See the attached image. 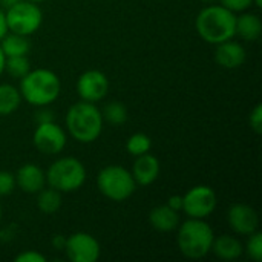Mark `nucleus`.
I'll use <instances>...</instances> for the list:
<instances>
[{
	"label": "nucleus",
	"mask_w": 262,
	"mask_h": 262,
	"mask_svg": "<svg viewBox=\"0 0 262 262\" xmlns=\"http://www.w3.org/2000/svg\"><path fill=\"white\" fill-rule=\"evenodd\" d=\"M195 29L204 41L218 45L236 35V15L223 5L212 3L198 12Z\"/></svg>",
	"instance_id": "obj_1"
},
{
	"label": "nucleus",
	"mask_w": 262,
	"mask_h": 262,
	"mask_svg": "<svg viewBox=\"0 0 262 262\" xmlns=\"http://www.w3.org/2000/svg\"><path fill=\"white\" fill-rule=\"evenodd\" d=\"M64 120L69 135L83 144L94 143L103 132V115L95 103L81 100L72 104Z\"/></svg>",
	"instance_id": "obj_2"
},
{
	"label": "nucleus",
	"mask_w": 262,
	"mask_h": 262,
	"mask_svg": "<svg viewBox=\"0 0 262 262\" xmlns=\"http://www.w3.org/2000/svg\"><path fill=\"white\" fill-rule=\"evenodd\" d=\"M61 83L58 75L51 69H31L23 78H20L21 100L32 106H48L54 103L60 95Z\"/></svg>",
	"instance_id": "obj_3"
},
{
	"label": "nucleus",
	"mask_w": 262,
	"mask_h": 262,
	"mask_svg": "<svg viewBox=\"0 0 262 262\" xmlns=\"http://www.w3.org/2000/svg\"><path fill=\"white\" fill-rule=\"evenodd\" d=\"M213 239V230L204 220L189 218L178 226L177 244L180 252L189 259L206 258L212 252Z\"/></svg>",
	"instance_id": "obj_4"
},
{
	"label": "nucleus",
	"mask_w": 262,
	"mask_h": 262,
	"mask_svg": "<svg viewBox=\"0 0 262 262\" xmlns=\"http://www.w3.org/2000/svg\"><path fill=\"white\" fill-rule=\"evenodd\" d=\"M45 175L46 184L49 187L58 190L60 193H72L84 184L86 167L80 160L74 157H64L54 161Z\"/></svg>",
	"instance_id": "obj_5"
},
{
	"label": "nucleus",
	"mask_w": 262,
	"mask_h": 262,
	"mask_svg": "<svg viewBox=\"0 0 262 262\" xmlns=\"http://www.w3.org/2000/svg\"><path fill=\"white\" fill-rule=\"evenodd\" d=\"M97 187L103 196L111 201L121 203L130 198L137 189V183L130 173L123 166L111 164L103 167L97 175Z\"/></svg>",
	"instance_id": "obj_6"
},
{
	"label": "nucleus",
	"mask_w": 262,
	"mask_h": 262,
	"mask_svg": "<svg viewBox=\"0 0 262 262\" xmlns=\"http://www.w3.org/2000/svg\"><path fill=\"white\" fill-rule=\"evenodd\" d=\"M6 23L8 31L20 35H32L35 34L43 23V12L38 3H32L28 0H18L17 3L6 8Z\"/></svg>",
	"instance_id": "obj_7"
},
{
	"label": "nucleus",
	"mask_w": 262,
	"mask_h": 262,
	"mask_svg": "<svg viewBox=\"0 0 262 262\" xmlns=\"http://www.w3.org/2000/svg\"><path fill=\"white\" fill-rule=\"evenodd\" d=\"M218 204L215 190L210 186H195L183 195V210L189 218L206 220L210 216Z\"/></svg>",
	"instance_id": "obj_8"
},
{
	"label": "nucleus",
	"mask_w": 262,
	"mask_h": 262,
	"mask_svg": "<svg viewBox=\"0 0 262 262\" xmlns=\"http://www.w3.org/2000/svg\"><path fill=\"white\" fill-rule=\"evenodd\" d=\"M32 141L35 149L43 155H57L66 147V132L54 121L37 124Z\"/></svg>",
	"instance_id": "obj_9"
},
{
	"label": "nucleus",
	"mask_w": 262,
	"mask_h": 262,
	"mask_svg": "<svg viewBox=\"0 0 262 262\" xmlns=\"http://www.w3.org/2000/svg\"><path fill=\"white\" fill-rule=\"evenodd\" d=\"M63 250L66 252L68 259L72 262H97L101 253L98 241L86 232L69 235Z\"/></svg>",
	"instance_id": "obj_10"
},
{
	"label": "nucleus",
	"mask_w": 262,
	"mask_h": 262,
	"mask_svg": "<svg viewBox=\"0 0 262 262\" xmlns=\"http://www.w3.org/2000/svg\"><path fill=\"white\" fill-rule=\"evenodd\" d=\"M77 94L83 101L98 103L101 101L109 91V80L106 74L98 69H91L83 72L77 80Z\"/></svg>",
	"instance_id": "obj_11"
},
{
	"label": "nucleus",
	"mask_w": 262,
	"mask_h": 262,
	"mask_svg": "<svg viewBox=\"0 0 262 262\" xmlns=\"http://www.w3.org/2000/svg\"><path fill=\"white\" fill-rule=\"evenodd\" d=\"M227 221L230 229L243 236H249L253 232L258 230L259 226V216L256 213V210L253 207H250L249 204H233L229 212H227Z\"/></svg>",
	"instance_id": "obj_12"
},
{
	"label": "nucleus",
	"mask_w": 262,
	"mask_h": 262,
	"mask_svg": "<svg viewBox=\"0 0 262 262\" xmlns=\"http://www.w3.org/2000/svg\"><path fill=\"white\" fill-rule=\"evenodd\" d=\"M15 175V186L25 193L37 195L46 186V175L43 169L34 163H26L18 167Z\"/></svg>",
	"instance_id": "obj_13"
},
{
	"label": "nucleus",
	"mask_w": 262,
	"mask_h": 262,
	"mask_svg": "<svg viewBox=\"0 0 262 262\" xmlns=\"http://www.w3.org/2000/svg\"><path fill=\"white\" fill-rule=\"evenodd\" d=\"M246 58H247L246 48L241 43L233 41V38L216 45L215 61L224 69H236L244 64Z\"/></svg>",
	"instance_id": "obj_14"
},
{
	"label": "nucleus",
	"mask_w": 262,
	"mask_h": 262,
	"mask_svg": "<svg viewBox=\"0 0 262 262\" xmlns=\"http://www.w3.org/2000/svg\"><path fill=\"white\" fill-rule=\"evenodd\" d=\"M135 163L132 167V177L137 183V186H150L152 183L157 181L158 175H160V161L157 157H154L152 154H144L140 157H135Z\"/></svg>",
	"instance_id": "obj_15"
},
{
	"label": "nucleus",
	"mask_w": 262,
	"mask_h": 262,
	"mask_svg": "<svg viewBox=\"0 0 262 262\" xmlns=\"http://www.w3.org/2000/svg\"><path fill=\"white\" fill-rule=\"evenodd\" d=\"M149 223L152 229L161 233H170L178 229L180 226V215L167 204L157 206L149 213Z\"/></svg>",
	"instance_id": "obj_16"
},
{
	"label": "nucleus",
	"mask_w": 262,
	"mask_h": 262,
	"mask_svg": "<svg viewBox=\"0 0 262 262\" xmlns=\"http://www.w3.org/2000/svg\"><path fill=\"white\" fill-rule=\"evenodd\" d=\"M212 252L223 261H235L244 253V247L238 238L232 235H221L213 239Z\"/></svg>",
	"instance_id": "obj_17"
},
{
	"label": "nucleus",
	"mask_w": 262,
	"mask_h": 262,
	"mask_svg": "<svg viewBox=\"0 0 262 262\" xmlns=\"http://www.w3.org/2000/svg\"><path fill=\"white\" fill-rule=\"evenodd\" d=\"M262 34L261 17L255 12H244L236 17V35L246 41H256Z\"/></svg>",
	"instance_id": "obj_18"
},
{
	"label": "nucleus",
	"mask_w": 262,
	"mask_h": 262,
	"mask_svg": "<svg viewBox=\"0 0 262 262\" xmlns=\"http://www.w3.org/2000/svg\"><path fill=\"white\" fill-rule=\"evenodd\" d=\"M0 49L5 57H17V55H28L31 49V43L26 35H20L15 32H8L0 40Z\"/></svg>",
	"instance_id": "obj_19"
},
{
	"label": "nucleus",
	"mask_w": 262,
	"mask_h": 262,
	"mask_svg": "<svg viewBox=\"0 0 262 262\" xmlns=\"http://www.w3.org/2000/svg\"><path fill=\"white\" fill-rule=\"evenodd\" d=\"M20 103L21 95L15 86L9 83L0 84V117H8L14 114L20 107Z\"/></svg>",
	"instance_id": "obj_20"
},
{
	"label": "nucleus",
	"mask_w": 262,
	"mask_h": 262,
	"mask_svg": "<svg viewBox=\"0 0 262 262\" xmlns=\"http://www.w3.org/2000/svg\"><path fill=\"white\" fill-rule=\"evenodd\" d=\"M61 207V193L52 187L41 189L37 193V209L45 215H54Z\"/></svg>",
	"instance_id": "obj_21"
},
{
	"label": "nucleus",
	"mask_w": 262,
	"mask_h": 262,
	"mask_svg": "<svg viewBox=\"0 0 262 262\" xmlns=\"http://www.w3.org/2000/svg\"><path fill=\"white\" fill-rule=\"evenodd\" d=\"M103 121H107L112 126H121L127 121V109L121 101H111L104 106L103 112Z\"/></svg>",
	"instance_id": "obj_22"
},
{
	"label": "nucleus",
	"mask_w": 262,
	"mask_h": 262,
	"mask_svg": "<svg viewBox=\"0 0 262 262\" xmlns=\"http://www.w3.org/2000/svg\"><path fill=\"white\" fill-rule=\"evenodd\" d=\"M126 149L134 157L144 155V154L150 152V149H152V140H150L149 135H146L143 132H137V134L130 135L129 140L126 141Z\"/></svg>",
	"instance_id": "obj_23"
},
{
	"label": "nucleus",
	"mask_w": 262,
	"mask_h": 262,
	"mask_svg": "<svg viewBox=\"0 0 262 262\" xmlns=\"http://www.w3.org/2000/svg\"><path fill=\"white\" fill-rule=\"evenodd\" d=\"M5 71L14 77V78H23L31 71V63L26 55H17V57H6L5 61Z\"/></svg>",
	"instance_id": "obj_24"
},
{
	"label": "nucleus",
	"mask_w": 262,
	"mask_h": 262,
	"mask_svg": "<svg viewBox=\"0 0 262 262\" xmlns=\"http://www.w3.org/2000/svg\"><path fill=\"white\" fill-rule=\"evenodd\" d=\"M244 252L247 253V256L255 262L262 261V233L261 232H253L252 235H249L247 244Z\"/></svg>",
	"instance_id": "obj_25"
},
{
	"label": "nucleus",
	"mask_w": 262,
	"mask_h": 262,
	"mask_svg": "<svg viewBox=\"0 0 262 262\" xmlns=\"http://www.w3.org/2000/svg\"><path fill=\"white\" fill-rule=\"evenodd\" d=\"M15 189V175L8 170H0V196L11 195Z\"/></svg>",
	"instance_id": "obj_26"
},
{
	"label": "nucleus",
	"mask_w": 262,
	"mask_h": 262,
	"mask_svg": "<svg viewBox=\"0 0 262 262\" xmlns=\"http://www.w3.org/2000/svg\"><path fill=\"white\" fill-rule=\"evenodd\" d=\"M220 5L230 9L232 12H243L253 5V0H218Z\"/></svg>",
	"instance_id": "obj_27"
},
{
	"label": "nucleus",
	"mask_w": 262,
	"mask_h": 262,
	"mask_svg": "<svg viewBox=\"0 0 262 262\" xmlns=\"http://www.w3.org/2000/svg\"><path fill=\"white\" fill-rule=\"evenodd\" d=\"M249 126L250 129L255 132V134H261L262 132V106L261 104H256L255 109L250 112L249 115Z\"/></svg>",
	"instance_id": "obj_28"
},
{
	"label": "nucleus",
	"mask_w": 262,
	"mask_h": 262,
	"mask_svg": "<svg viewBox=\"0 0 262 262\" xmlns=\"http://www.w3.org/2000/svg\"><path fill=\"white\" fill-rule=\"evenodd\" d=\"M15 262H46V256L35 250H25L15 256Z\"/></svg>",
	"instance_id": "obj_29"
},
{
	"label": "nucleus",
	"mask_w": 262,
	"mask_h": 262,
	"mask_svg": "<svg viewBox=\"0 0 262 262\" xmlns=\"http://www.w3.org/2000/svg\"><path fill=\"white\" fill-rule=\"evenodd\" d=\"M35 121H37V124L54 121V112L46 109V106H40V111L35 114Z\"/></svg>",
	"instance_id": "obj_30"
},
{
	"label": "nucleus",
	"mask_w": 262,
	"mask_h": 262,
	"mask_svg": "<svg viewBox=\"0 0 262 262\" xmlns=\"http://www.w3.org/2000/svg\"><path fill=\"white\" fill-rule=\"evenodd\" d=\"M166 204L170 209H173L175 212H181L183 210V196L181 195H172V196H169Z\"/></svg>",
	"instance_id": "obj_31"
},
{
	"label": "nucleus",
	"mask_w": 262,
	"mask_h": 262,
	"mask_svg": "<svg viewBox=\"0 0 262 262\" xmlns=\"http://www.w3.org/2000/svg\"><path fill=\"white\" fill-rule=\"evenodd\" d=\"M51 244H52V247H55L57 250H63L64 246H66V236H63V235H54V236L51 238Z\"/></svg>",
	"instance_id": "obj_32"
},
{
	"label": "nucleus",
	"mask_w": 262,
	"mask_h": 262,
	"mask_svg": "<svg viewBox=\"0 0 262 262\" xmlns=\"http://www.w3.org/2000/svg\"><path fill=\"white\" fill-rule=\"evenodd\" d=\"M8 23H6V15H5V11L0 9V40L8 34Z\"/></svg>",
	"instance_id": "obj_33"
},
{
	"label": "nucleus",
	"mask_w": 262,
	"mask_h": 262,
	"mask_svg": "<svg viewBox=\"0 0 262 262\" xmlns=\"http://www.w3.org/2000/svg\"><path fill=\"white\" fill-rule=\"evenodd\" d=\"M5 61H6V57H5V54L2 52V49H0V75L5 72Z\"/></svg>",
	"instance_id": "obj_34"
},
{
	"label": "nucleus",
	"mask_w": 262,
	"mask_h": 262,
	"mask_svg": "<svg viewBox=\"0 0 262 262\" xmlns=\"http://www.w3.org/2000/svg\"><path fill=\"white\" fill-rule=\"evenodd\" d=\"M18 0H0V5L2 6H5V8H9L11 5H14V3H17Z\"/></svg>",
	"instance_id": "obj_35"
},
{
	"label": "nucleus",
	"mask_w": 262,
	"mask_h": 262,
	"mask_svg": "<svg viewBox=\"0 0 262 262\" xmlns=\"http://www.w3.org/2000/svg\"><path fill=\"white\" fill-rule=\"evenodd\" d=\"M253 5H255V6H258V8H261L262 0H253Z\"/></svg>",
	"instance_id": "obj_36"
},
{
	"label": "nucleus",
	"mask_w": 262,
	"mask_h": 262,
	"mask_svg": "<svg viewBox=\"0 0 262 262\" xmlns=\"http://www.w3.org/2000/svg\"><path fill=\"white\" fill-rule=\"evenodd\" d=\"M203 3H206V5H212V3H215V2H218V0H201Z\"/></svg>",
	"instance_id": "obj_37"
},
{
	"label": "nucleus",
	"mask_w": 262,
	"mask_h": 262,
	"mask_svg": "<svg viewBox=\"0 0 262 262\" xmlns=\"http://www.w3.org/2000/svg\"><path fill=\"white\" fill-rule=\"evenodd\" d=\"M28 2H32V3H43L45 0H28Z\"/></svg>",
	"instance_id": "obj_38"
},
{
	"label": "nucleus",
	"mask_w": 262,
	"mask_h": 262,
	"mask_svg": "<svg viewBox=\"0 0 262 262\" xmlns=\"http://www.w3.org/2000/svg\"><path fill=\"white\" fill-rule=\"evenodd\" d=\"M0 223H2V206H0Z\"/></svg>",
	"instance_id": "obj_39"
}]
</instances>
